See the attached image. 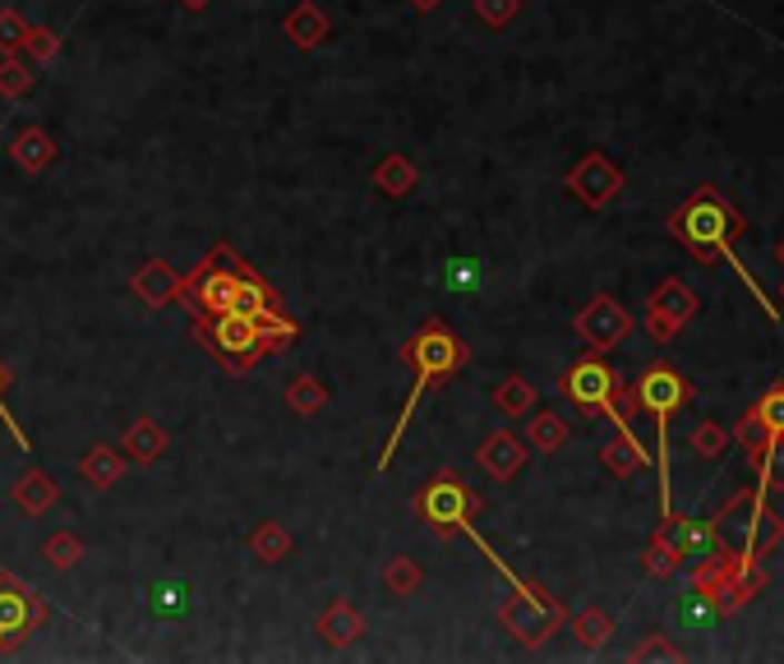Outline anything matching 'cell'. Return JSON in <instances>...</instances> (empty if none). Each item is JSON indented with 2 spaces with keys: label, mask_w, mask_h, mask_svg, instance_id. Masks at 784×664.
Wrapping results in <instances>:
<instances>
[{
  "label": "cell",
  "mask_w": 784,
  "mask_h": 664,
  "mask_svg": "<svg viewBox=\"0 0 784 664\" xmlns=\"http://www.w3.org/2000/svg\"><path fill=\"white\" fill-rule=\"evenodd\" d=\"M180 6H185V10H190V14H204V10L212 6V0H180Z\"/></svg>",
  "instance_id": "7dc6e473"
},
{
  "label": "cell",
  "mask_w": 784,
  "mask_h": 664,
  "mask_svg": "<svg viewBox=\"0 0 784 664\" xmlns=\"http://www.w3.org/2000/svg\"><path fill=\"white\" fill-rule=\"evenodd\" d=\"M573 637H577L582 651H601V646L614 637V618H609L605 610H582V614L573 618Z\"/></svg>",
  "instance_id": "1f68e13d"
},
{
  "label": "cell",
  "mask_w": 784,
  "mask_h": 664,
  "mask_svg": "<svg viewBox=\"0 0 784 664\" xmlns=\"http://www.w3.org/2000/svg\"><path fill=\"white\" fill-rule=\"evenodd\" d=\"M655 457H651V448H642V443L633 438V434H614V438H605L601 443V466L609 470L614 480H627V476H637L642 466H651Z\"/></svg>",
  "instance_id": "d6986e66"
},
{
  "label": "cell",
  "mask_w": 784,
  "mask_h": 664,
  "mask_svg": "<svg viewBox=\"0 0 784 664\" xmlns=\"http://www.w3.org/2000/svg\"><path fill=\"white\" fill-rule=\"evenodd\" d=\"M573 328H577V337L591 346V351H614V346L618 341H627V337H633V314H627L614 296H595V300H586L582 305V314H577V319H573Z\"/></svg>",
  "instance_id": "30bf717a"
},
{
  "label": "cell",
  "mask_w": 784,
  "mask_h": 664,
  "mask_svg": "<svg viewBox=\"0 0 784 664\" xmlns=\"http://www.w3.org/2000/svg\"><path fill=\"white\" fill-rule=\"evenodd\" d=\"M0 56H6V51H0Z\"/></svg>",
  "instance_id": "f907efd6"
},
{
  "label": "cell",
  "mask_w": 784,
  "mask_h": 664,
  "mask_svg": "<svg viewBox=\"0 0 784 664\" xmlns=\"http://www.w3.org/2000/svg\"><path fill=\"white\" fill-rule=\"evenodd\" d=\"M693 319H697V296H693V287H687V281H678V277H665L661 287L651 291V300H646V333H651L655 341H674Z\"/></svg>",
  "instance_id": "9c48e42d"
},
{
  "label": "cell",
  "mask_w": 784,
  "mask_h": 664,
  "mask_svg": "<svg viewBox=\"0 0 784 664\" xmlns=\"http://www.w3.org/2000/svg\"><path fill=\"white\" fill-rule=\"evenodd\" d=\"M558 393L568 397L582 416H601L605 402L618 393V374L609 369V360L601 351H591V356H582V360H573L568 369H563Z\"/></svg>",
  "instance_id": "ba28073f"
},
{
  "label": "cell",
  "mask_w": 784,
  "mask_h": 664,
  "mask_svg": "<svg viewBox=\"0 0 784 664\" xmlns=\"http://www.w3.org/2000/svg\"><path fill=\"white\" fill-rule=\"evenodd\" d=\"M47 618H51V610L33 586L19 582L14 573L0 577V660L14 655Z\"/></svg>",
  "instance_id": "52a82bcc"
},
{
  "label": "cell",
  "mask_w": 784,
  "mask_h": 664,
  "mask_svg": "<svg viewBox=\"0 0 784 664\" xmlns=\"http://www.w3.org/2000/svg\"><path fill=\"white\" fill-rule=\"evenodd\" d=\"M296 549V541H291V531L287 526H281V522H259L255 531H249V554H255L259 563H281V558H287Z\"/></svg>",
  "instance_id": "484cf974"
},
{
  "label": "cell",
  "mask_w": 784,
  "mask_h": 664,
  "mask_svg": "<svg viewBox=\"0 0 784 664\" xmlns=\"http://www.w3.org/2000/svg\"><path fill=\"white\" fill-rule=\"evenodd\" d=\"M33 92V66L19 56V51H6L0 56V98H28Z\"/></svg>",
  "instance_id": "4dcf8cb0"
},
{
  "label": "cell",
  "mask_w": 784,
  "mask_h": 664,
  "mask_svg": "<svg viewBox=\"0 0 784 664\" xmlns=\"http://www.w3.org/2000/svg\"><path fill=\"white\" fill-rule=\"evenodd\" d=\"M416 513L425 517V526L434 535H470L476 541V549L489 558V541H480L476 535V517H480V494L470 489L457 470H438V476H429L416 494Z\"/></svg>",
  "instance_id": "277c9868"
},
{
  "label": "cell",
  "mask_w": 784,
  "mask_h": 664,
  "mask_svg": "<svg viewBox=\"0 0 784 664\" xmlns=\"http://www.w3.org/2000/svg\"><path fill=\"white\" fill-rule=\"evenodd\" d=\"M406 6H411L416 14H434L438 6H444V0H406Z\"/></svg>",
  "instance_id": "bcb514c9"
},
{
  "label": "cell",
  "mask_w": 784,
  "mask_h": 664,
  "mask_svg": "<svg viewBox=\"0 0 784 664\" xmlns=\"http://www.w3.org/2000/svg\"><path fill=\"white\" fill-rule=\"evenodd\" d=\"M780 300H784V281H780Z\"/></svg>",
  "instance_id": "681fc988"
},
{
  "label": "cell",
  "mask_w": 784,
  "mask_h": 664,
  "mask_svg": "<svg viewBox=\"0 0 784 664\" xmlns=\"http://www.w3.org/2000/svg\"><path fill=\"white\" fill-rule=\"evenodd\" d=\"M734 443H738V448H747L752 466L762 470V462H766V443H771V429H766V420L757 416V406H752L747 416L738 420V429H734Z\"/></svg>",
  "instance_id": "d6a6232c"
},
{
  "label": "cell",
  "mask_w": 784,
  "mask_h": 664,
  "mask_svg": "<svg viewBox=\"0 0 784 664\" xmlns=\"http://www.w3.org/2000/svg\"><path fill=\"white\" fill-rule=\"evenodd\" d=\"M23 28H28V19L19 10H0V51H19Z\"/></svg>",
  "instance_id": "7bdbcfd3"
},
{
  "label": "cell",
  "mask_w": 784,
  "mask_h": 664,
  "mask_svg": "<svg viewBox=\"0 0 784 664\" xmlns=\"http://www.w3.org/2000/svg\"><path fill=\"white\" fill-rule=\"evenodd\" d=\"M522 14V0H476V19L485 28H508Z\"/></svg>",
  "instance_id": "ab89813d"
},
{
  "label": "cell",
  "mask_w": 784,
  "mask_h": 664,
  "mask_svg": "<svg viewBox=\"0 0 784 664\" xmlns=\"http://www.w3.org/2000/svg\"><path fill=\"white\" fill-rule=\"evenodd\" d=\"M287 406L296 410V416H319V410L328 406V388L314 374H296L287 384Z\"/></svg>",
  "instance_id": "f546056e"
},
{
  "label": "cell",
  "mask_w": 784,
  "mask_h": 664,
  "mask_svg": "<svg viewBox=\"0 0 784 664\" xmlns=\"http://www.w3.org/2000/svg\"><path fill=\"white\" fill-rule=\"evenodd\" d=\"M420 586H425V567H420L416 558L393 554V558L384 563V591H388V595L406 599V595H420Z\"/></svg>",
  "instance_id": "83f0119b"
},
{
  "label": "cell",
  "mask_w": 784,
  "mask_h": 664,
  "mask_svg": "<svg viewBox=\"0 0 784 664\" xmlns=\"http://www.w3.org/2000/svg\"><path fill=\"white\" fill-rule=\"evenodd\" d=\"M190 333L199 337V346L217 356V365L231 374H249L264 360V341H259V319L249 314H199L190 309Z\"/></svg>",
  "instance_id": "5b68a950"
},
{
  "label": "cell",
  "mask_w": 784,
  "mask_h": 664,
  "mask_svg": "<svg viewBox=\"0 0 784 664\" xmlns=\"http://www.w3.org/2000/svg\"><path fill=\"white\" fill-rule=\"evenodd\" d=\"M633 660H637V664H646V660H665V664H678V660H683V651H678L674 642H665V637H646V642L633 651Z\"/></svg>",
  "instance_id": "b9f144b4"
},
{
  "label": "cell",
  "mask_w": 784,
  "mask_h": 664,
  "mask_svg": "<svg viewBox=\"0 0 784 664\" xmlns=\"http://www.w3.org/2000/svg\"><path fill=\"white\" fill-rule=\"evenodd\" d=\"M563 605L558 599L540 586V582H526V577H517L513 582V595L498 605V623H504L513 637L526 646V651H536V646H545L554 632L563 627Z\"/></svg>",
  "instance_id": "8992f818"
},
{
  "label": "cell",
  "mask_w": 784,
  "mask_h": 664,
  "mask_svg": "<svg viewBox=\"0 0 784 664\" xmlns=\"http://www.w3.org/2000/svg\"><path fill=\"white\" fill-rule=\"evenodd\" d=\"M669 236H674L683 249H693V255H697L706 268H720V264L730 259V264L738 268V277L752 287V296L762 300L766 319L780 324V309L766 300V291L757 287V281H752V272L734 259V245L747 236V221H743V212H738L725 195H720L715 185H697V189H693V199L674 208V217H669Z\"/></svg>",
  "instance_id": "6da1fadb"
},
{
  "label": "cell",
  "mask_w": 784,
  "mask_h": 664,
  "mask_svg": "<svg viewBox=\"0 0 784 664\" xmlns=\"http://www.w3.org/2000/svg\"><path fill=\"white\" fill-rule=\"evenodd\" d=\"M476 281H480V264L476 259H453L448 264V287H476Z\"/></svg>",
  "instance_id": "ee69618b"
},
{
  "label": "cell",
  "mask_w": 784,
  "mask_h": 664,
  "mask_svg": "<svg viewBox=\"0 0 784 664\" xmlns=\"http://www.w3.org/2000/svg\"><path fill=\"white\" fill-rule=\"evenodd\" d=\"M568 195L582 204V208H591V212H601V208H609L618 195H623V171L609 162V152H586L582 162L568 171Z\"/></svg>",
  "instance_id": "8fae6325"
},
{
  "label": "cell",
  "mask_w": 784,
  "mask_h": 664,
  "mask_svg": "<svg viewBox=\"0 0 784 664\" xmlns=\"http://www.w3.org/2000/svg\"><path fill=\"white\" fill-rule=\"evenodd\" d=\"M642 567H646V577L665 582V577H674L678 567H683V558H678V549L665 541V535H651V545H646V554H642Z\"/></svg>",
  "instance_id": "e575fe53"
},
{
  "label": "cell",
  "mask_w": 784,
  "mask_h": 664,
  "mask_svg": "<svg viewBox=\"0 0 784 664\" xmlns=\"http://www.w3.org/2000/svg\"><path fill=\"white\" fill-rule=\"evenodd\" d=\"M328 14H324V6L319 0H296V6L287 10V19H281V33H287V42L291 47H300V51H314V47H324L328 42Z\"/></svg>",
  "instance_id": "2e32d148"
},
{
  "label": "cell",
  "mask_w": 784,
  "mask_h": 664,
  "mask_svg": "<svg viewBox=\"0 0 784 664\" xmlns=\"http://www.w3.org/2000/svg\"><path fill=\"white\" fill-rule=\"evenodd\" d=\"M19 51H23V56H33V60H42V66H47V60H56V51H60V38L51 33V28H33V23H28V28H23Z\"/></svg>",
  "instance_id": "74e56055"
},
{
  "label": "cell",
  "mask_w": 784,
  "mask_h": 664,
  "mask_svg": "<svg viewBox=\"0 0 784 664\" xmlns=\"http://www.w3.org/2000/svg\"><path fill=\"white\" fill-rule=\"evenodd\" d=\"M130 291H135L143 305H152V309L176 305V296H180V272H176L167 259H148V264L130 277Z\"/></svg>",
  "instance_id": "e0dca14e"
},
{
  "label": "cell",
  "mask_w": 784,
  "mask_h": 664,
  "mask_svg": "<svg viewBox=\"0 0 784 664\" xmlns=\"http://www.w3.org/2000/svg\"><path fill=\"white\" fill-rule=\"evenodd\" d=\"M14 503L28 517H47L60 503V485L47 476V470H23V476L14 480Z\"/></svg>",
  "instance_id": "603a6c76"
},
{
  "label": "cell",
  "mask_w": 784,
  "mask_h": 664,
  "mask_svg": "<svg viewBox=\"0 0 784 664\" xmlns=\"http://www.w3.org/2000/svg\"><path fill=\"white\" fill-rule=\"evenodd\" d=\"M42 558H47V567H56V573H70V567L83 558V541L75 531H56V535H47Z\"/></svg>",
  "instance_id": "836d02e7"
},
{
  "label": "cell",
  "mask_w": 784,
  "mask_h": 664,
  "mask_svg": "<svg viewBox=\"0 0 784 664\" xmlns=\"http://www.w3.org/2000/svg\"><path fill=\"white\" fill-rule=\"evenodd\" d=\"M693 448L702 453V457H720L730 448V429L720 425V420H702L697 429H693Z\"/></svg>",
  "instance_id": "f35d334b"
},
{
  "label": "cell",
  "mask_w": 784,
  "mask_h": 664,
  "mask_svg": "<svg viewBox=\"0 0 784 664\" xmlns=\"http://www.w3.org/2000/svg\"><path fill=\"white\" fill-rule=\"evenodd\" d=\"M762 503H766L762 489H747V494H734V498L725 503V508H720V517L711 522L720 554H730V558H752V531H757Z\"/></svg>",
  "instance_id": "7c38bea8"
},
{
  "label": "cell",
  "mask_w": 784,
  "mask_h": 664,
  "mask_svg": "<svg viewBox=\"0 0 784 664\" xmlns=\"http://www.w3.org/2000/svg\"><path fill=\"white\" fill-rule=\"evenodd\" d=\"M6 384H10V369H6V365H0V420H6V429L14 434V443H19V448L28 453V434L19 429V420H14V410L6 406Z\"/></svg>",
  "instance_id": "f6af8a7d"
},
{
  "label": "cell",
  "mask_w": 784,
  "mask_h": 664,
  "mask_svg": "<svg viewBox=\"0 0 784 664\" xmlns=\"http://www.w3.org/2000/svg\"><path fill=\"white\" fill-rule=\"evenodd\" d=\"M416 185H420V171L416 162L406 152H388L379 167H374V189H379L384 199H406V195H416Z\"/></svg>",
  "instance_id": "7402d4cb"
},
{
  "label": "cell",
  "mask_w": 784,
  "mask_h": 664,
  "mask_svg": "<svg viewBox=\"0 0 784 664\" xmlns=\"http://www.w3.org/2000/svg\"><path fill=\"white\" fill-rule=\"evenodd\" d=\"M725 614H720V605L702 591V586H687L683 595H678V605H674V623L678 627H687V632H706L711 623H720Z\"/></svg>",
  "instance_id": "d4e9b609"
},
{
  "label": "cell",
  "mask_w": 784,
  "mask_h": 664,
  "mask_svg": "<svg viewBox=\"0 0 784 664\" xmlns=\"http://www.w3.org/2000/svg\"><path fill=\"white\" fill-rule=\"evenodd\" d=\"M637 406L655 420V470H661V513H674L669 503V425L678 410L693 402V388H687V378L669 365V360H655L646 365V374L637 378Z\"/></svg>",
  "instance_id": "3957f363"
},
{
  "label": "cell",
  "mask_w": 784,
  "mask_h": 664,
  "mask_svg": "<svg viewBox=\"0 0 784 664\" xmlns=\"http://www.w3.org/2000/svg\"><path fill=\"white\" fill-rule=\"evenodd\" d=\"M167 448H171V434L152 416H135L130 429H125V438H120V453L130 462H143V466H152L157 457H167Z\"/></svg>",
  "instance_id": "ac0fdd59"
},
{
  "label": "cell",
  "mask_w": 784,
  "mask_h": 664,
  "mask_svg": "<svg viewBox=\"0 0 784 664\" xmlns=\"http://www.w3.org/2000/svg\"><path fill=\"white\" fill-rule=\"evenodd\" d=\"M655 535H665V541L678 549V558L683 563H711V558H720V545H715V531H711V522H702V517H678V513H665V522H661V531Z\"/></svg>",
  "instance_id": "4fadbf2b"
},
{
  "label": "cell",
  "mask_w": 784,
  "mask_h": 664,
  "mask_svg": "<svg viewBox=\"0 0 784 664\" xmlns=\"http://www.w3.org/2000/svg\"><path fill=\"white\" fill-rule=\"evenodd\" d=\"M762 494L771 489V494H784V434H771V443H766V462H762Z\"/></svg>",
  "instance_id": "8d00e7d4"
},
{
  "label": "cell",
  "mask_w": 784,
  "mask_h": 664,
  "mask_svg": "<svg viewBox=\"0 0 784 664\" xmlns=\"http://www.w3.org/2000/svg\"><path fill=\"white\" fill-rule=\"evenodd\" d=\"M780 541H784V517H780V513H771L766 503H762V513H757V531H752V563L771 558Z\"/></svg>",
  "instance_id": "d590c367"
},
{
  "label": "cell",
  "mask_w": 784,
  "mask_h": 664,
  "mask_svg": "<svg viewBox=\"0 0 784 664\" xmlns=\"http://www.w3.org/2000/svg\"><path fill=\"white\" fill-rule=\"evenodd\" d=\"M401 360L411 365V393H406V406H401V416H397V425H393V434L384 438V453H379V470H388L393 466V457H397V448H401V434H406V425H411V416H416V406L425 402V393H434V388H444L453 374H462V365H466V341L444 324V319H425L420 328H416V337L401 346Z\"/></svg>",
  "instance_id": "7a4b0ae2"
},
{
  "label": "cell",
  "mask_w": 784,
  "mask_h": 664,
  "mask_svg": "<svg viewBox=\"0 0 784 664\" xmlns=\"http://www.w3.org/2000/svg\"><path fill=\"white\" fill-rule=\"evenodd\" d=\"M10 157H14V167L19 171H47L56 157H60V148H56V139L42 130V125H23V130L14 135V143H10Z\"/></svg>",
  "instance_id": "ffe728a7"
},
{
  "label": "cell",
  "mask_w": 784,
  "mask_h": 664,
  "mask_svg": "<svg viewBox=\"0 0 784 664\" xmlns=\"http://www.w3.org/2000/svg\"><path fill=\"white\" fill-rule=\"evenodd\" d=\"M79 476H83L88 489H98V494L116 489L120 476H125V453H120V448H107V443H92V448L79 457Z\"/></svg>",
  "instance_id": "44dd1931"
},
{
  "label": "cell",
  "mask_w": 784,
  "mask_h": 664,
  "mask_svg": "<svg viewBox=\"0 0 784 664\" xmlns=\"http://www.w3.org/2000/svg\"><path fill=\"white\" fill-rule=\"evenodd\" d=\"M476 462H480V470L489 480H498V485H508L517 470L526 466V438L522 434H513V429H494L480 448H476Z\"/></svg>",
  "instance_id": "5bb4252c"
},
{
  "label": "cell",
  "mask_w": 784,
  "mask_h": 664,
  "mask_svg": "<svg viewBox=\"0 0 784 664\" xmlns=\"http://www.w3.org/2000/svg\"><path fill=\"white\" fill-rule=\"evenodd\" d=\"M494 406L504 410V416H526V410H536V384H530L526 374H508L504 384L494 388Z\"/></svg>",
  "instance_id": "f1b7e54d"
},
{
  "label": "cell",
  "mask_w": 784,
  "mask_h": 664,
  "mask_svg": "<svg viewBox=\"0 0 784 664\" xmlns=\"http://www.w3.org/2000/svg\"><path fill=\"white\" fill-rule=\"evenodd\" d=\"M775 264L784 268V236H780V245H775Z\"/></svg>",
  "instance_id": "c3c4849f"
},
{
  "label": "cell",
  "mask_w": 784,
  "mask_h": 664,
  "mask_svg": "<svg viewBox=\"0 0 784 664\" xmlns=\"http://www.w3.org/2000/svg\"><path fill=\"white\" fill-rule=\"evenodd\" d=\"M148 610L152 618H185L195 614V586L180 582V577H162L148 586Z\"/></svg>",
  "instance_id": "cb8c5ba5"
},
{
  "label": "cell",
  "mask_w": 784,
  "mask_h": 664,
  "mask_svg": "<svg viewBox=\"0 0 784 664\" xmlns=\"http://www.w3.org/2000/svg\"><path fill=\"white\" fill-rule=\"evenodd\" d=\"M568 438H573V429H568V420H563L558 410H536L530 425H526V443L536 453H558Z\"/></svg>",
  "instance_id": "4316f807"
},
{
  "label": "cell",
  "mask_w": 784,
  "mask_h": 664,
  "mask_svg": "<svg viewBox=\"0 0 784 664\" xmlns=\"http://www.w3.org/2000/svg\"><path fill=\"white\" fill-rule=\"evenodd\" d=\"M314 632L324 637V646L347 651V646H356L365 637V614L351 605V599H333V605L314 618Z\"/></svg>",
  "instance_id": "9a60e30c"
},
{
  "label": "cell",
  "mask_w": 784,
  "mask_h": 664,
  "mask_svg": "<svg viewBox=\"0 0 784 664\" xmlns=\"http://www.w3.org/2000/svg\"><path fill=\"white\" fill-rule=\"evenodd\" d=\"M757 416L766 420V429H771V434H784V384L766 388V397L757 402Z\"/></svg>",
  "instance_id": "60d3db41"
}]
</instances>
